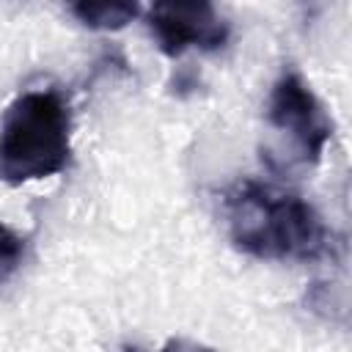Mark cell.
<instances>
[{"label":"cell","instance_id":"6da1fadb","mask_svg":"<svg viewBox=\"0 0 352 352\" xmlns=\"http://www.w3.org/2000/svg\"><path fill=\"white\" fill-rule=\"evenodd\" d=\"M228 239L261 261H319L341 253V239L302 195L239 179L223 192Z\"/></svg>","mask_w":352,"mask_h":352},{"label":"cell","instance_id":"7a4b0ae2","mask_svg":"<svg viewBox=\"0 0 352 352\" xmlns=\"http://www.w3.org/2000/svg\"><path fill=\"white\" fill-rule=\"evenodd\" d=\"M72 157V110L60 91H25L0 121V179L11 187L66 170Z\"/></svg>","mask_w":352,"mask_h":352},{"label":"cell","instance_id":"3957f363","mask_svg":"<svg viewBox=\"0 0 352 352\" xmlns=\"http://www.w3.org/2000/svg\"><path fill=\"white\" fill-rule=\"evenodd\" d=\"M267 126L278 143L261 148L272 170L314 168L333 138V121L300 72L286 69L267 99Z\"/></svg>","mask_w":352,"mask_h":352},{"label":"cell","instance_id":"277c9868","mask_svg":"<svg viewBox=\"0 0 352 352\" xmlns=\"http://www.w3.org/2000/svg\"><path fill=\"white\" fill-rule=\"evenodd\" d=\"M146 22L168 58H179L187 50H220L226 47L231 28L212 3H154Z\"/></svg>","mask_w":352,"mask_h":352},{"label":"cell","instance_id":"5b68a950","mask_svg":"<svg viewBox=\"0 0 352 352\" xmlns=\"http://www.w3.org/2000/svg\"><path fill=\"white\" fill-rule=\"evenodd\" d=\"M69 11L77 16V22H82L91 30H121L126 28L138 14L140 6L138 3H72Z\"/></svg>","mask_w":352,"mask_h":352},{"label":"cell","instance_id":"8992f818","mask_svg":"<svg viewBox=\"0 0 352 352\" xmlns=\"http://www.w3.org/2000/svg\"><path fill=\"white\" fill-rule=\"evenodd\" d=\"M22 258H25V239L14 228L0 223V286H6L14 278Z\"/></svg>","mask_w":352,"mask_h":352},{"label":"cell","instance_id":"52a82bcc","mask_svg":"<svg viewBox=\"0 0 352 352\" xmlns=\"http://www.w3.org/2000/svg\"><path fill=\"white\" fill-rule=\"evenodd\" d=\"M160 352H214V349L206 346V344L190 341V338H168L165 346H162Z\"/></svg>","mask_w":352,"mask_h":352},{"label":"cell","instance_id":"ba28073f","mask_svg":"<svg viewBox=\"0 0 352 352\" xmlns=\"http://www.w3.org/2000/svg\"><path fill=\"white\" fill-rule=\"evenodd\" d=\"M124 352H138V349H124Z\"/></svg>","mask_w":352,"mask_h":352}]
</instances>
